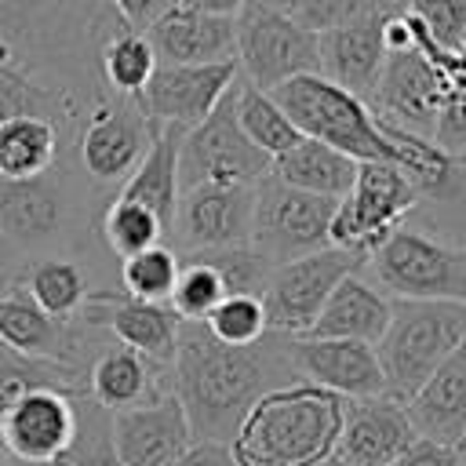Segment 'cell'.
Returning <instances> with one entry per match:
<instances>
[{
    "label": "cell",
    "instance_id": "cell-1",
    "mask_svg": "<svg viewBox=\"0 0 466 466\" xmlns=\"http://www.w3.org/2000/svg\"><path fill=\"white\" fill-rule=\"evenodd\" d=\"M299 382L288 360V339L266 335L255 346H222L204 324L178 328L171 360V390L186 408L193 441L229 444L258 397Z\"/></svg>",
    "mask_w": 466,
    "mask_h": 466
},
{
    "label": "cell",
    "instance_id": "cell-2",
    "mask_svg": "<svg viewBox=\"0 0 466 466\" xmlns=\"http://www.w3.org/2000/svg\"><path fill=\"white\" fill-rule=\"evenodd\" d=\"M120 25L106 0H0V66L95 102L98 47Z\"/></svg>",
    "mask_w": 466,
    "mask_h": 466
},
{
    "label": "cell",
    "instance_id": "cell-3",
    "mask_svg": "<svg viewBox=\"0 0 466 466\" xmlns=\"http://www.w3.org/2000/svg\"><path fill=\"white\" fill-rule=\"evenodd\" d=\"M91 237H98V193L84 175H69L66 157L36 178H0V240L18 262L80 258Z\"/></svg>",
    "mask_w": 466,
    "mask_h": 466
},
{
    "label": "cell",
    "instance_id": "cell-4",
    "mask_svg": "<svg viewBox=\"0 0 466 466\" xmlns=\"http://www.w3.org/2000/svg\"><path fill=\"white\" fill-rule=\"evenodd\" d=\"M342 408L346 400L320 386H277L251 404L229 448L240 466H328L342 433Z\"/></svg>",
    "mask_w": 466,
    "mask_h": 466
},
{
    "label": "cell",
    "instance_id": "cell-5",
    "mask_svg": "<svg viewBox=\"0 0 466 466\" xmlns=\"http://www.w3.org/2000/svg\"><path fill=\"white\" fill-rule=\"evenodd\" d=\"M466 339V302L390 299V324L375 342L386 397L408 400Z\"/></svg>",
    "mask_w": 466,
    "mask_h": 466
},
{
    "label": "cell",
    "instance_id": "cell-6",
    "mask_svg": "<svg viewBox=\"0 0 466 466\" xmlns=\"http://www.w3.org/2000/svg\"><path fill=\"white\" fill-rule=\"evenodd\" d=\"M269 95L277 98V106L299 127L302 138L324 142L357 164H393V142L386 135V124L371 113L364 98L335 87L320 73L295 76L273 87Z\"/></svg>",
    "mask_w": 466,
    "mask_h": 466
},
{
    "label": "cell",
    "instance_id": "cell-7",
    "mask_svg": "<svg viewBox=\"0 0 466 466\" xmlns=\"http://www.w3.org/2000/svg\"><path fill=\"white\" fill-rule=\"evenodd\" d=\"M113 339L87 324L80 313L76 317H47L29 291L18 280V269L11 273V280L0 288V350L18 353V357H33V360H51L58 368H69L73 375L87 379L95 357L109 346Z\"/></svg>",
    "mask_w": 466,
    "mask_h": 466
},
{
    "label": "cell",
    "instance_id": "cell-8",
    "mask_svg": "<svg viewBox=\"0 0 466 466\" xmlns=\"http://www.w3.org/2000/svg\"><path fill=\"white\" fill-rule=\"evenodd\" d=\"M422 200L419 186L393 164H360L353 186L335 200L328 248L368 258Z\"/></svg>",
    "mask_w": 466,
    "mask_h": 466
},
{
    "label": "cell",
    "instance_id": "cell-9",
    "mask_svg": "<svg viewBox=\"0 0 466 466\" xmlns=\"http://www.w3.org/2000/svg\"><path fill=\"white\" fill-rule=\"evenodd\" d=\"M149 138H153V127L138 113L135 98L102 91L80 120L76 167L87 178V186L102 200H109L127 182V175L138 167V160L146 157Z\"/></svg>",
    "mask_w": 466,
    "mask_h": 466
},
{
    "label": "cell",
    "instance_id": "cell-10",
    "mask_svg": "<svg viewBox=\"0 0 466 466\" xmlns=\"http://www.w3.org/2000/svg\"><path fill=\"white\" fill-rule=\"evenodd\" d=\"M237 84L222 95V102L182 135L178 142V189L189 186H255L269 175L273 160L251 146V138L237 124L233 109Z\"/></svg>",
    "mask_w": 466,
    "mask_h": 466
},
{
    "label": "cell",
    "instance_id": "cell-11",
    "mask_svg": "<svg viewBox=\"0 0 466 466\" xmlns=\"http://www.w3.org/2000/svg\"><path fill=\"white\" fill-rule=\"evenodd\" d=\"M240 80L273 91L295 76L317 73V36L302 29L288 11L248 0L233 18Z\"/></svg>",
    "mask_w": 466,
    "mask_h": 466
},
{
    "label": "cell",
    "instance_id": "cell-12",
    "mask_svg": "<svg viewBox=\"0 0 466 466\" xmlns=\"http://www.w3.org/2000/svg\"><path fill=\"white\" fill-rule=\"evenodd\" d=\"M331 211H335V200L302 193L269 171L255 182L251 251L262 255L269 266L324 251Z\"/></svg>",
    "mask_w": 466,
    "mask_h": 466
},
{
    "label": "cell",
    "instance_id": "cell-13",
    "mask_svg": "<svg viewBox=\"0 0 466 466\" xmlns=\"http://www.w3.org/2000/svg\"><path fill=\"white\" fill-rule=\"evenodd\" d=\"M360 266H364V258L339 251V248H324V251L273 266L266 291H262V309H266L269 331L284 335V339H302L313 328V320L320 317V309L331 299V291L339 288V280L357 273Z\"/></svg>",
    "mask_w": 466,
    "mask_h": 466
},
{
    "label": "cell",
    "instance_id": "cell-14",
    "mask_svg": "<svg viewBox=\"0 0 466 466\" xmlns=\"http://www.w3.org/2000/svg\"><path fill=\"white\" fill-rule=\"evenodd\" d=\"M255 186H189L178 189L167 248L178 258L251 248Z\"/></svg>",
    "mask_w": 466,
    "mask_h": 466
},
{
    "label": "cell",
    "instance_id": "cell-15",
    "mask_svg": "<svg viewBox=\"0 0 466 466\" xmlns=\"http://www.w3.org/2000/svg\"><path fill=\"white\" fill-rule=\"evenodd\" d=\"M87 393L33 390L0 419V451L11 466H58L76 441V404Z\"/></svg>",
    "mask_w": 466,
    "mask_h": 466
},
{
    "label": "cell",
    "instance_id": "cell-16",
    "mask_svg": "<svg viewBox=\"0 0 466 466\" xmlns=\"http://www.w3.org/2000/svg\"><path fill=\"white\" fill-rule=\"evenodd\" d=\"M237 76H240L237 58L211 66H157L153 80L135 95V106L153 131L157 127L189 131L222 102V95L237 84Z\"/></svg>",
    "mask_w": 466,
    "mask_h": 466
},
{
    "label": "cell",
    "instance_id": "cell-17",
    "mask_svg": "<svg viewBox=\"0 0 466 466\" xmlns=\"http://www.w3.org/2000/svg\"><path fill=\"white\" fill-rule=\"evenodd\" d=\"M80 317L95 328H102L116 346H127L142 353L146 360L171 368L175 346H178V328L182 320L171 313L164 302H142L124 295L120 288H95L87 302L80 306Z\"/></svg>",
    "mask_w": 466,
    "mask_h": 466
},
{
    "label": "cell",
    "instance_id": "cell-18",
    "mask_svg": "<svg viewBox=\"0 0 466 466\" xmlns=\"http://www.w3.org/2000/svg\"><path fill=\"white\" fill-rule=\"evenodd\" d=\"M288 360L299 382L320 386L342 400L386 397L375 346L353 339H288Z\"/></svg>",
    "mask_w": 466,
    "mask_h": 466
},
{
    "label": "cell",
    "instance_id": "cell-19",
    "mask_svg": "<svg viewBox=\"0 0 466 466\" xmlns=\"http://www.w3.org/2000/svg\"><path fill=\"white\" fill-rule=\"evenodd\" d=\"M109 441L120 466H171L193 444V430L182 400L164 393L153 404L109 415Z\"/></svg>",
    "mask_w": 466,
    "mask_h": 466
},
{
    "label": "cell",
    "instance_id": "cell-20",
    "mask_svg": "<svg viewBox=\"0 0 466 466\" xmlns=\"http://www.w3.org/2000/svg\"><path fill=\"white\" fill-rule=\"evenodd\" d=\"M415 437L419 433H415L400 400H393V397L346 400L342 433H339L331 462H339V466H390Z\"/></svg>",
    "mask_w": 466,
    "mask_h": 466
},
{
    "label": "cell",
    "instance_id": "cell-21",
    "mask_svg": "<svg viewBox=\"0 0 466 466\" xmlns=\"http://www.w3.org/2000/svg\"><path fill=\"white\" fill-rule=\"evenodd\" d=\"M146 40L160 66H211L237 58V29L233 18H215L175 4L149 29Z\"/></svg>",
    "mask_w": 466,
    "mask_h": 466
},
{
    "label": "cell",
    "instance_id": "cell-22",
    "mask_svg": "<svg viewBox=\"0 0 466 466\" xmlns=\"http://www.w3.org/2000/svg\"><path fill=\"white\" fill-rule=\"evenodd\" d=\"M164 393H175L171 368H160V364L146 360L142 353L116 346V342H109L87 371V397L109 415L153 404Z\"/></svg>",
    "mask_w": 466,
    "mask_h": 466
},
{
    "label": "cell",
    "instance_id": "cell-23",
    "mask_svg": "<svg viewBox=\"0 0 466 466\" xmlns=\"http://www.w3.org/2000/svg\"><path fill=\"white\" fill-rule=\"evenodd\" d=\"M382 18H368V22L342 25V29H331V33L317 36V62H320L317 73L324 80H331L335 87L364 98L368 106L375 98L382 62H386V51H382V40H379Z\"/></svg>",
    "mask_w": 466,
    "mask_h": 466
},
{
    "label": "cell",
    "instance_id": "cell-24",
    "mask_svg": "<svg viewBox=\"0 0 466 466\" xmlns=\"http://www.w3.org/2000/svg\"><path fill=\"white\" fill-rule=\"evenodd\" d=\"M404 411L419 437L459 448L466 441V339L455 353L404 400Z\"/></svg>",
    "mask_w": 466,
    "mask_h": 466
},
{
    "label": "cell",
    "instance_id": "cell-25",
    "mask_svg": "<svg viewBox=\"0 0 466 466\" xmlns=\"http://www.w3.org/2000/svg\"><path fill=\"white\" fill-rule=\"evenodd\" d=\"M390 324V299L357 269L339 280L320 317L306 331L309 339H353L375 346Z\"/></svg>",
    "mask_w": 466,
    "mask_h": 466
},
{
    "label": "cell",
    "instance_id": "cell-26",
    "mask_svg": "<svg viewBox=\"0 0 466 466\" xmlns=\"http://www.w3.org/2000/svg\"><path fill=\"white\" fill-rule=\"evenodd\" d=\"M182 135L186 131H178V127H157L146 157L127 175V182L113 193L120 200L146 208L164 226L167 237H171V222H175V208H178V142H182Z\"/></svg>",
    "mask_w": 466,
    "mask_h": 466
},
{
    "label": "cell",
    "instance_id": "cell-27",
    "mask_svg": "<svg viewBox=\"0 0 466 466\" xmlns=\"http://www.w3.org/2000/svg\"><path fill=\"white\" fill-rule=\"evenodd\" d=\"M66 127L55 116H11L0 124V178H36L66 157ZM80 131V127H76ZM73 131V135H76Z\"/></svg>",
    "mask_w": 466,
    "mask_h": 466
},
{
    "label": "cell",
    "instance_id": "cell-28",
    "mask_svg": "<svg viewBox=\"0 0 466 466\" xmlns=\"http://www.w3.org/2000/svg\"><path fill=\"white\" fill-rule=\"evenodd\" d=\"M357 160H350L346 153L324 146V142H313V138H302L295 142L288 153H280L273 160V175L302 193H313V197H324V200H339L353 178H357Z\"/></svg>",
    "mask_w": 466,
    "mask_h": 466
},
{
    "label": "cell",
    "instance_id": "cell-29",
    "mask_svg": "<svg viewBox=\"0 0 466 466\" xmlns=\"http://www.w3.org/2000/svg\"><path fill=\"white\" fill-rule=\"evenodd\" d=\"M18 280L29 291V299L47 313V317H76L87 295L95 291L87 280V269L80 258H33L18 266Z\"/></svg>",
    "mask_w": 466,
    "mask_h": 466
},
{
    "label": "cell",
    "instance_id": "cell-30",
    "mask_svg": "<svg viewBox=\"0 0 466 466\" xmlns=\"http://www.w3.org/2000/svg\"><path fill=\"white\" fill-rule=\"evenodd\" d=\"M157 55L146 40V33H135L127 25L113 29L98 47V84L109 95L135 98L157 73Z\"/></svg>",
    "mask_w": 466,
    "mask_h": 466
},
{
    "label": "cell",
    "instance_id": "cell-31",
    "mask_svg": "<svg viewBox=\"0 0 466 466\" xmlns=\"http://www.w3.org/2000/svg\"><path fill=\"white\" fill-rule=\"evenodd\" d=\"M233 109H237V124L240 131L251 138L255 149H262L269 160H277L280 153H288L295 142H302L299 127L284 116V109L277 106V98L248 80L237 76V95H233Z\"/></svg>",
    "mask_w": 466,
    "mask_h": 466
},
{
    "label": "cell",
    "instance_id": "cell-32",
    "mask_svg": "<svg viewBox=\"0 0 466 466\" xmlns=\"http://www.w3.org/2000/svg\"><path fill=\"white\" fill-rule=\"evenodd\" d=\"M98 240L106 244V251L124 262L146 248H157V244H167V233L164 226L138 204L131 200H120V197H109L106 208L98 211Z\"/></svg>",
    "mask_w": 466,
    "mask_h": 466
},
{
    "label": "cell",
    "instance_id": "cell-33",
    "mask_svg": "<svg viewBox=\"0 0 466 466\" xmlns=\"http://www.w3.org/2000/svg\"><path fill=\"white\" fill-rule=\"evenodd\" d=\"M33 390H66V393H87V379L73 375L69 368H58L51 360H33L0 350V419Z\"/></svg>",
    "mask_w": 466,
    "mask_h": 466
},
{
    "label": "cell",
    "instance_id": "cell-34",
    "mask_svg": "<svg viewBox=\"0 0 466 466\" xmlns=\"http://www.w3.org/2000/svg\"><path fill=\"white\" fill-rule=\"evenodd\" d=\"M178 269H182V258L167 244H157V248H146V251L124 258L120 269H116V280H120L124 295L167 306V299L175 291V280H178Z\"/></svg>",
    "mask_w": 466,
    "mask_h": 466
},
{
    "label": "cell",
    "instance_id": "cell-35",
    "mask_svg": "<svg viewBox=\"0 0 466 466\" xmlns=\"http://www.w3.org/2000/svg\"><path fill=\"white\" fill-rule=\"evenodd\" d=\"M226 299V284H222V273L204 258V255H189L182 258V269H178V280H175V291L167 299L171 313L186 324H204L215 306Z\"/></svg>",
    "mask_w": 466,
    "mask_h": 466
},
{
    "label": "cell",
    "instance_id": "cell-36",
    "mask_svg": "<svg viewBox=\"0 0 466 466\" xmlns=\"http://www.w3.org/2000/svg\"><path fill=\"white\" fill-rule=\"evenodd\" d=\"M204 328L222 346H255L269 335L262 299L255 295H226L215 306V313L204 320Z\"/></svg>",
    "mask_w": 466,
    "mask_h": 466
},
{
    "label": "cell",
    "instance_id": "cell-37",
    "mask_svg": "<svg viewBox=\"0 0 466 466\" xmlns=\"http://www.w3.org/2000/svg\"><path fill=\"white\" fill-rule=\"evenodd\" d=\"M390 11H397L390 0H291L288 7V15L313 36L342 29V25H357L368 18H382Z\"/></svg>",
    "mask_w": 466,
    "mask_h": 466
},
{
    "label": "cell",
    "instance_id": "cell-38",
    "mask_svg": "<svg viewBox=\"0 0 466 466\" xmlns=\"http://www.w3.org/2000/svg\"><path fill=\"white\" fill-rule=\"evenodd\" d=\"M76 415H80L76 441L58 466H120L113 441H109V411H102L91 397H80Z\"/></svg>",
    "mask_w": 466,
    "mask_h": 466
},
{
    "label": "cell",
    "instance_id": "cell-39",
    "mask_svg": "<svg viewBox=\"0 0 466 466\" xmlns=\"http://www.w3.org/2000/svg\"><path fill=\"white\" fill-rule=\"evenodd\" d=\"M408 11L426 25V33L448 47L459 51L466 40V0H408Z\"/></svg>",
    "mask_w": 466,
    "mask_h": 466
},
{
    "label": "cell",
    "instance_id": "cell-40",
    "mask_svg": "<svg viewBox=\"0 0 466 466\" xmlns=\"http://www.w3.org/2000/svg\"><path fill=\"white\" fill-rule=\"evenodd\" d=\"M433 146H441L448 157L466 153V80L455 84L451 95L444 98L437 124H433Z\"/></svg>",
    "mask_w": 466,
    "mask_h": 466
},
{
    "label": "cell",
    "instance_id": "cell-41",
    "mask_svg": "<svg viewBox=\"0 0 466 466\" xmlns=\"http://www.w3.org/2000/svg\"><path fill=\"white\" fill-rule=\"evenodd\" d=\"M390 466H462V451L451 444H437L426 437H415Z\"/></svg>",
    "mask_w": 466,
    "mask_h": 466
},
{
    "label": "cell",
    "instance_id": "cell-42",
    "mask_svg": "<svg viewBox=\"0 0 466 466\" xmlns=\"http://www.w3.org/2000/svg\"><path fill=\"white\" fill-rule=\"evenodd\" d=\"M109 4V11L127 25V29H135V33H146L164 11H171L178 0H106Z\"/></svg>",
    "mask_w": 466,
    "mask_h": 466
},
{
    "label": "cell",
    "instance_id": "cell-43",
    "mask_svg": "<svg viewBox=\"0 0 466 466\" xmlns=\"http://www.w3.org/2000/svg\"><path fill=\"white\" fill-rule=\"evenodd\" d=\"M171 466H240L229 444L218 441H193Z\"/></svg>",
    "mask_w": 466,
    "mask_h": 466
},
{
    "label": "cell",
    "instance_id": "cell-44",
    "mask_svg": "<svg viewBox=\"0 0 466 466\" xmlns=\"http://www.w3.org/2000/svg\"><path fill=\"white\" fill-rule=\"evenodd\" d=\"M182 7H189V11H200V15H215V18H237L240 15V7L248 4V0H178Z\"/></svg>",
    "mask_w": 466,
    "mask_h": 466
},
{
    "label": "cell",
    "instance_id": "cell-45",
    "mask_svg": "<svg viewBox=\"0 0 466 466\" xmlns=\"http://www.w3.org/2000/svg\"><path fill=\"white\" fill-rule=\"evenodd\" d=\"M18 269V258L7 251V244L0 240V277H7V273H15Z\"/></svg>",
    "mask_w": 466,
    "mask_h": 466
},
{
    "label": "cell",
    "instance_id": "cell-46",
    "mask_svg": "<svg viewBox=\"0 0 466 466\" xmlns=\"http://www.w3.org/2000/svg\"><path fill=\"white\" fill-rule=\"evenodd\" d=\"M258 4H266V7H277V11H288V7H291V0H258Z\"/></svg>",
    "mask_w": 466,
    "mask_h": 466
},
{
    "label": "cell",
    "instance_id": "cell-47",
    "mask_svg": "<svg viewBox=\"0 0 466 466\" xmlns=\"http://www.w3.org/2000/svg\"><path fill=\"white\" fill-rule=\"evenodd\" d=\"M390 4H393L397 11H400V7H408V0H390Z\"/></svg>",
    "mask_w": 466,
    "mask_h": 466
},
{
    "label": "cell",
    "instance_id": "cell-48",
    "mask_svg": "<svg viewBox=\"0 0 466 466\" xmlns=\"http://www.w3.org/2000/svg\"><path fill=\"white\" fill-rule=\"evenodd\" d=\"M459 451H462V466H466V441H462V444H459Z\"/></svg>",
    "mask_w": 466,
    "mask_h": 466
},
{
    "label": "cell",
    "instance_id": "cell-49",
    "mask_svg": "<svg viewBox=\"0 0 466 466\" xmlns=\"http://www.w3.org/2000/svg\"><path fill=\"white\" fill-rule=\"evenodd\" d=\"M459 55H462V58H466V40H462V47H459Z\"/></svg>",
    "mask_w": 466,
    "mask_h": 466
},
{
    "label": "cell",
    "instance_id": "cell-50",
    "mask_svg": "<svg viewBox=\"0 0 466 466\" xmlns=\"http://www.w3.org/2000/svg\"><path fill=\"white\" fill-rule=\"evenodd\" d=\"M0 466H11V462H7V459H4V451H0Z\"/></svg>",
    "mask_w": 466,
    "mask_h": 466
},
{
    "label": "cell",
    "instance_id": "cell-51",
    "mask_svg": "<svg viewBox=\"0 0 466 466\" xmlns=\"http://www.w3.org/2000/svg\"><path fill=\"white\" fill-rule=\"evenodd\" d=\"M328 466H339V462H328Z\"/></svg>",
    "mask_w": 466,
    "mask_h": 466
},
{
    "label": "cell",
    "instance_id": "cell-52",
    "mask_svg": "<svg viewBox=\"0 0 466 466\" xmlns=\"http://www.w3.org/2000/svg\"><path fill=\"white\" fill-rule=\"evenodd\" d=\"M459 160H466V153H462V157H459Z\"/></svg>",
    "mask_w": 466,
    "mask_h": 466
}]
</instances>
